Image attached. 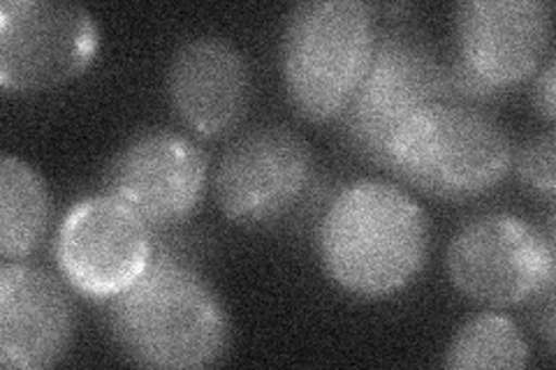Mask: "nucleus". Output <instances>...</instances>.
I'll return each mask as SVG.
<instances>
[{"instance_id":"f257e3e1","label":"nucleus","mask_w":556,"mask_h":370,"mask_svg":"<svg viewBox=\"0 0 556 370\" xmlns=\"http://www.w3.org/2000/svg\"><path fill=\"white\" fill-rule=\"evenodd\" d=\"M108 304L112 339L137 366L200 370L230 349L232 324L223 298L198 269L163 248Z\"/></svg>"},{"instance_id":"f03ea898","label":"nucleus","mask_w":556,"mask_h":370,"mask_svg":"<svg viewBox=\"0 0 556 370\" xmlns=\"http://www.w3.org/2000/svg\"><path fill=\"white\" fill-rule=\"evenodd\" d=\"M318 245L327 276L341 290L386 298L420 276L429 255V220L406 190L359 179L327 206Z\"/></svg>"},{"instance_id":"7ed1b4c3","label":"nucleus","mask_w":556,"mask_h":370,"mask_svg":"<svg viewBox=\"0 0 556 370\" xmlns=\"http://www.w3.org/2000/svg\"><path fill=\"white\" fill-rule=\"evenodd\" d=\"M513 161L510 137L494 116L476 104L439 100L394 135L382 169L429 197L464 202L498 188Z\"/></svg>"},{"instance_id":"20e7f679","label":"nucleus","mask_w":556,"mask_h":370,"mask_svg":"<svg viewBox=\"0 0 556 370\" xmlns=\"http://www.w3.org/2000/svg\"><path fill=\"white\" fill-rule=\"evenodd\" d=\"M374 10L362 0H306L288 14L281 42L286 91L298 114L327 123L367 73L376 47Z\"/></svg>"},{"instance_id":"39448f33","label":"nucleus","mask_w":556,"mask_h":370,"mask_svg":"<svg viewBox=\"0 0 556 370\" xmlns=\"http://www.w3.org/2000/svg\"><path fill=\"white\" fill-rule=\"evenodd\" d=\"M547 0H468L455 8L457 59L445 69L450 100L478 104L531 79L552 47Z\"/></svg>"},{"instance_id":"423d86ee","label":"nucleus","mask_w":556,"mask_h":370,"mask_svg":"<svg viewBox=\"0 0 556 370\" xmlns=\"http://www.w3.org/2000/svg\"><path fill=\"white\" fill-rule=\"evenodd\" d=\"M439 100L450 93L431 47L408 28L378 30L367 73L339 116L343 135L357 155L382 167L394 135Z\"/></svg>"},{"instance_id":"0eeeda50","label":"nucleus","mask_w":556,"mask_h":370,"mask_svg":"<svg viewBox=\"0 0 556 370\" xmlns=\"http://www.w3.org/2000/svg\"><path fill=\"white\" fill-rule=\"evenodd\" d=\"M447 276L476 304H527L554 290V227L543 234L515 214L471 218L450 241Z\"/></svg>"},{"instance_id":"6e6552de","label":"nucleus","mask_w":556,"mask_h":370,"mask_svg":"<svg viewBox=\"0 0 556 370\" xmlns=\"http://www.w3.org/2000/svg\"><path fill=\"white\" fill-rule=\"evenodd\" d=\"M100 30L89 10L61 0L0 3V86L8 93H42L89 67Z\"/></svg>"},{"instance_id":"1a4fd4ad","label":"nucleus","mask_w":556,"mask_h":370,"mask_svg":"<svg viewBox=\"0 0 556 370\" xmlns=\"http://www.w3.org/2000/svg\"><path fill=\"white\" fill-rule=\"evenodd\" d=\"M311 146L288 126L267 123L243 132L223 153L214 197L223 216L241 227H267L298 206L313 181Z\"/></svg>"},{"instance_id":"9d476101","label":"nucleus","mask_w":556,"mask_h":370,"mask_svg":"<svg viewBox=\"0 0 556 370\" xmlns=\"http://www.w3.org/2000/svg\"><path fill=\"white\" fill-rule=\"evenodd\" d=\"M54 251L70 288L96 302H110L147 271L155 243L142 218L102 192L70 206Z\"/></svg>"},{"instance_id":"9b49d317","label":"nucleus","mask_w":556,"mask_h":370,"mask_svg":"<svg viewBox=\"0 0 556 370\" xmlns=\"http://www.w3.org/2000/svg\"><path fill=\"white\" fill-rule=\"evenodd\" d=\"M208 179V157L177 130H149L116 153L102 192L147 222L151 232L186 222L200 206Z\"/></svg>"},{"instance_id":"f8f14e48","label":"nucleus","mask_w":556,"mask_h":370,"mask_svg":"<svg viewBox=\"0 0 556 370\" xmlns=\"http://www.w3.org/2000/svg\"><path fill=\"white\" fill-rule=\"evenodd\" d=\"M75 308L49 271L24 261L0 267V366L42 370L56 366L73 343Z\"/></svg>"},{"instance_id":"ddd939ff","label":"nucleus","mask_w":556,"mask_h":370,"mask_svg":"<svg viewBox=\"0 0 556 370\" xmlns=\"http://www.w3.org/2000/svg\"><path fill=\"white\" fill-rule=\"evenodd\" d=\"M167 93L184 126L200 137H220L235 130L247 114L251 69L235 44L202 35L174 54Z\"/></svg>"},{"instance_id":"4468645a","label":"nucleus","mask_w":556,"mask_h":370,"mask_svg":"<svg viewBox=\"0 0 556 370\" xmlns=\"http://www.w3.org/2000/svg\"><path fill=\"white\" fill-rule=\"evenodd\" d=\"M51 218V200L42 176L16 155L0 161V255L26 259L42 243Z\"/></svg>"},{"instance_id":"2eb2a0df","label":"nucleus","mask_w":556,"mask_h":370,"mask_svg":"<svg viewBox=\"0 0 556 370\" xmlns=\"http://www.w3.org/2000/svg\"><path fill=\"white\" fill-rule=\"evenodd\" d=\"M529 345L510 317L480 312L452 336L445 366L452 370H521L529 366Z\"/></svg>"},{"instance_id":"dca6fc26","label":"nucleus","mask_w":556,"mask_h":370,"mask_svg":"<svg viewBox=\"0 0 556 370\" xmlns=\"http://www.w3.org/2000/svg\"><path fill=\"white\" fill-rule=\"evenodd\" d=\"M513 165H517V174L521 183L531 188L538 195L554 197L556 190V139L554 130L531 137L529 142L519 149Z\"/></svg>"},{"instance_id":"f3484780","label":"nucleus","mask_w":556,"mask_h":370,"mask_svg":"<svg viewBox=\"0 0 556 370\" xmlns=\"http://www.w3.org/2000/svg\"><path fill=\"white\" fill-rule=\"evenodd\" d=\"M556 65H554V56L549 54L545 59V63L538 67L535 73V81H533V107L535 112L541 114L547 123L554 120L556 116V84H554V75Z\"/></svg>"}]
</instances>
